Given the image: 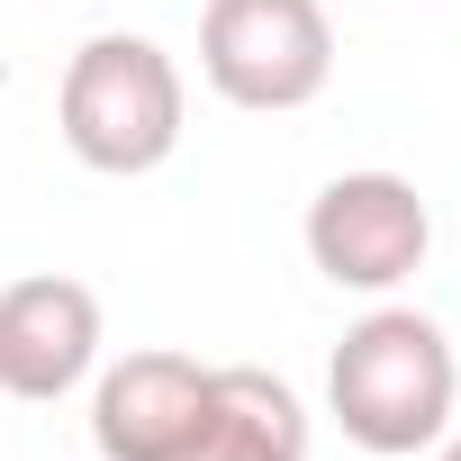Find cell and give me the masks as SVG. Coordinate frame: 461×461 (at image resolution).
Returning a JSON list of instances; mask_svg holds the SVG:
<instances>
[{
    "label": "cell",
    "mask_w": 461,
    "mask_h": 461,
    "mask_svg": "<svg viewBox=\"0 0 461 461\" xmlns=\"http://www.w3.org/2000/svg\"><path fill=\"white\" fill-rule=\"evenodd\" d=\"M452 398H461V362L425 308H371L362 326H344V344L326 362V407H335L344 443H362L380 461L443 443Z\"/></svg>",
    "instance_id": "6da1fadb"
},
{
    "label": "cell",
    "mask_w": 461,
    "mask_h": 461,
    "mask_svg": "<svg viewBox=\"0 0 461 461\" xmlns=\"http://www.w3.org/2000/svg\"><path fill=\"white\" fill-rule=\"evenodd\" d=\"M55 118H64L73 163H91L109 181H136V172L172 163L181 118H190V82H181V64L154 37H91L64 64Z\"/></svg>",
    "instance_id": "7a4b0ae2"
},
{
    "label": "cell",
    "mask_w": 461,
    "mask_h": 461,
    "mask_svg": "<svg viewBox=\"0 0 461 461\" xmlns=\"http://www.w3.org/2000/svg\"><path fill=\"white\" fill-rule=\"evenodd\" d=\"M199 73L226 109L290 118L335 82V19L326 0H208L199 10Z\"/></svg>",
    "instance_id": "3957f363"
},
{
    "label": "cell",
    "mask_w": 461,
    "mask_h": 461,
    "mask_svg": "<svg viewBox=\"0 0 461 461\" xmlns=\"http://www.w3.org/2000/svg\"><path fill=\"white\" fill-rule=\"evenodd\" d=\"M434 254V208L407 172H335L308 199V263L335 290L389 299L398 281H416Z\"/></svg>",
    "instance_id": "277c9868"
},
{
    "label": "cell",
    "mask_w": 461,
    "mask_h": 461,
    "mask_svg": "<svg viewBox=\"0 0 461 461\" xmlns=\"http://www.w3.org/2000/svg\"><path fill=\"white\" fill-rule=\"evenodd\" d=\"M208 434V362L190 353H127L91 389V443L100 461H190Z\"/></svg>",
    "instance_id": "5b68a950"
},
{
    "label": "cell",
    "mask_w": 461,
    "mask_h": 461,
    "mask_svg": "<svg viewBox=\"0 0 461 461\" xmlns=\"http://www.w3.org/2000/svg\"><path fill=\"white\" fill-rule=\"evenodd\" d=\"M100 362V290L73 272H28L0 290V398H64Z\"/></svg>",
    "instance_id": "8992f818"
},
{
    "label": "cell",
    "mask_w": 461,
    "mask_h": 461,
    "mask_svg": "<svg viewBox=\"0 0 461 461\" xmlns=\"http://www.w3.org/2000/svg\"><path fill=\"white\" fill-rule=\"evenodd\" d=\"M199 461H308V407L281 371L226 362L208 371V434Z\"/></svg>",
    "instance_id": "52a82bcc"
},
{
    "label": "cell",
    "mask_w": 461,
    "mask_h": 461,
    "mask_svg": "<svg viewBox=\"0 0 461 461\" xmlns=\"http://www.w3.org/2000/svg\"><path fill=\"white\" fill-rule=\"evenodd\" d=\"M434 461H461V434H443V443H434Z\"/></svg>",
    "instance_id": "ba28073f"
},
{
    "label": "cell",
    "mask_w": 461,
    "mask_h": 461,
    "mask_svg": "<svg viewBox=\"0 0 461 461\" xmlns=\"http://www.w3.org/2000/svg\"><path fill=\"white\" fill-rule=\"evenodd\" d=\"M190 461H199V452H190Z\"/></svg>",
    "instance_id": "9c48e42d"
}]
</instances>
